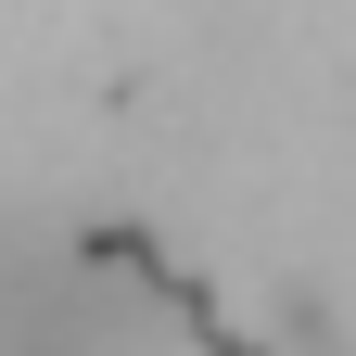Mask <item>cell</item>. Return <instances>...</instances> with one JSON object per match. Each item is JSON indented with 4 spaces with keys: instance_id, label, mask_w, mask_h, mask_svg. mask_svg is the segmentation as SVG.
I'll list each match as a JSON object with an SVG mask.
<instances>
[]
</instances>
